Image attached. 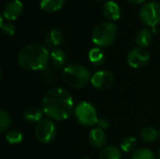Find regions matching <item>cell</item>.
<instances>
[{
	"label": "cell",
	"instance_id": "6da1fadb",
	"mask_svg": "<svg viewBox=\"0 0 160 159\" xmlns=\"http://www.w3.org/2000/svg\"><path fill=\"white\" fill-rule=\"evenodd\" d=\"M42 111L50 118L56 121L68 119L74 109L71 95L64 88L54 87L50 89L42 100Z\"/></svg>",
	"mask_w": 160,
	"mask_h": 159
},
{
	"label": "cell",
	"instance_id": "7a4b0ae2",
	"mask_svg": "<svg viewBox=\"0 0 160 159\" xmlns=\"http://www.w3.org/2000/svg\"><path fill=\"white\" fill-rule=\"evenodd\" d=\"M50 61V53L45 46L31 43L22 48L18 53L19 66L27 71L43 70Z\"/></svg>",
	"mask_w": 160,
	"mask_h": 159
},
{
	"label": "cell",
	"instance_id": "3957f363",
	"mask_svg": "<svg viewBox=\"0 0 160 159\" xmlns=\"http://www.w3.org/2000/svg\"><path fill=\"white\" fill-rule=\"evenodd\" d=\"M64 82L73 89H81L85 87L91 82V74L89 70L79 64H71L67 66L63 70Z\"/></svg>",
	"mask_w": 160,
	"mask_h": 159
},
{
	"label": "cell",
	"instance_id": "277c9868",
	"mask_svg": "<svg viewBox=\"0 0 160 159\" xmlns=\"http://www.w3.org/2000/svg\"><path fill=\"white\" fill-rule=\"evenodd\" d=\"M117 37V27L112 22L98 24L92 32V41L98 47H109Z\"/></svg>",
	"mask_w": 160,
	"mask_h": 159
},
{
	"label": "cell",
	"instance_id": "5b68a950",
	"mask_svg": "<svg viewBox=\"0 0 160 159\" xmlns=\"http://www.w3.org/2000/svg\"><path fill=\"white\" fill-rule=\"evenodd\" d=\"M75 118L83 127H93L98 123V114L95 107L86 101L79 103L75 108Z\"/></svg>",
	"mask_w": 160,
	"mask_h": 159
},
{
	"label": "cell",
	"instance_id": "8992f818",
	"mask_svg": "<svg viewBox=\"0 0 160 159\" xmlns=\"http://www.w3.org/2000/svg\"><path fill=\"white\" fill-rule=\"evenodd\" d=\"M140 19L146 26L154 27L160 22V4L158 2H148L140 9Z\"/></svg>",
	"mask_w": 160,
	"mask_h": 159
},
{
	"label": "cell",
	"instance_id": "52a82bcc",
	"mask_svg": "<svg viewBox=\"0 0 160 159\" xmlns=\"http://www.w3.org/2000/svg\"><path fill=\"white\" fill-rule=\"evenodd\" d=\"M35 135L37 140L43 144L52 142L56 135L54 124L48 119H42L35 127Z\"/></svg>",
	"mask_w": 160,
	"mask_h": 159
},
{
	"label": "cell",
	"instance_id": "ba28073f",
	"mask_svg": "<svg viewBox=\"0 0 160 159\" xmlns=\"http://www.w3.org/2000/svg\"><path fill=\"white\" fill-rule=\"evenodd\" d=\"M127 61L131 67L140 68L149 63L150 53L143 48H135L128 53Z\"/></svg>",
	"mask_w": 160,
	"mask_h": 159
},
{
	"label": "cell",
	"instance_id": "9c48e42d",
	"mask_svg": "<svg viewBox=\"0 0 160 159\" xmlns=\"http://www.w3.org/2000/svg\"><path fill=\"white\" fill-rule=\"evenodd\" d=\"M114 78L112 74L107 70H99L96 72L91 78V83L94 87L99 90H106L112 87Z\"/></svg>",
	"mask_w": 160,
	"mask_h": 159
},
{
	"label": "cell",
	"instance_id": "30bf717a",
	"mask_svg": "<svg viewBox=\"0 0 160 159\" xmlns=\"http://www.w3.org/2000/svg\"><path fill=\"white\" fill-rule=\"evenodd\" d=\"M22 11V4L20 0H11L8 2L2 12V16L5 20L15 21Z\"/></svg>",
	"mask_w": 160,
	"mask_h": 159
},
{
	"label": "cell",
	"instance_id": "8fae6325",
	"mask_svg": "<svg viewBox=\"0 0 160 159\" xmlns=\"http://www.w3.org/2000/svg\"><path fill=\"white\" fill-rule=\"evenodd\" d=\"M89 141L93 147L97 149H102L107 142V136L103 129L97 127L93 128L89 133Z\"/></svg>",
	"mask_w": 160,
	"mask_h": 159
},
{
	"label": "cell",
	"instance_id": "7c38bea8",
	"mask_svg": "<svg viewBox=\"0 0 160 159\" xmlns=\"http://www.w3.org/2000/svg\"><path fill=\"white\" fill-rule=\"evenodd\" d=\"M103 14L110 21H117L121 16L120 7L113 1H108L103 6Z\"/></svg>",
	"mask_w": 160,
	"mask_h": 159
},
{
	"label": "cell",
	"instance_id": "4fadbf2b",
	"mask_svg": "<svg viewBox=\"0 0 160 159\" xmlns=\"http://www.w3.org/2000/svg\"><path fill=\"white\" fill-rule=\"evenodd\" d=\"M64 40V36L61 30L52 29L50 30L44 37V41L47 46L51 48H56L59 46Z\"/></svg>",
	"mask_w": 160,
	"mask_h": 159
},
{
	"label": "cell",
	"instance_id": "5bb4252c",
	"mask_svg": "<svg viewBox=\"0 0 160 159\" xmlns=\"http://www.w3.org/2000/svg\"><path fill=\"white\" fill-rule=\"evenodd\" d=\"M42 114L43 111H41L38 107H29L24 110L22 116L23 119L30 124H38L39 123L42 119Z\"/></svg>",
	"mask_w": 160,
	"mask_h": 159
},
{
	"label": "cell",
	"instance_id": "9a60e30c",
	"mask_svg": "<svg viewBox=\"0 0 160 159\" xmlns=\"http://www.w3.org/2000/svg\"><path fill=\"white\" fill-rule=\"evenodd\" d=\"M67 61V55L64 51L54 49L50 52V62L55 68H62Z\"/></svg>",
	"mask_w": 160,
	"mask_h": 159
},
{
	"label": "cell",
	"instance_id": "2e32d148",
	"mask_svg": "<svg viewBox=\"0 0 160 159\" xmlns=\"http://www.w3.org/2000/svg\"><path fill=\"white\" fill-rule=\"evenodd\" d=\"M65 4V0H40L39 5L42 10L46 12H54L59 10Z\"/></svg>",
	"mask_w": 160,
	"mask_h": 159
},
{
	"label": "cell",
	"instance_id": "e0dca14e",
	"mask_svg": "<svg viewBox=\"0 0 160 159\" xmlns=\"http://www.w3.org/2000/svg\"><path fill=\"white\" fill-rule=\"evenodd\" d=\"M136 43L140 48H146L152 41V34L149 29H142L136 36Z\"/></svg>",
	"mask_w": 160,
	"mask_h": 159
},
{
	"label": "cell",
	"instance_id": "ac0fdd59",
	"mask_svg": "<svg viewBox=\"0 0 160 159\" xmlns=\"http://www.w3.org/2000/svg\"><path fill=\"white\" fill-rule=\"evenodd\" d=\"M88 58L90 62L96 67H99L105 62V54L99 48H93L92 50H90L88 53Z\"/></svg>",
	"mask_w": 160,
	"mask_h": 159
},
{
	"label": "cell",
	"instance_id": "d6986e66",
	"mask_svg": "<svg viewBox=\"0 0 160 159\" xmlns=\"http://www.w3.org/2000/svg\"><path fill=\"white\" fill-rule=\"evenodd\" d=\"M121 152L118 147L110 145L102 149L99 155V159H120Z\"/></svg>",
	"mask_w": 160,
	"mask_h": 159
},
{
	"label": "cell",
	"instance_id": "ffe728a7",
	"mask_svg": "<svg viewBox=\"0 0 160 159\" xmlns=\"http://www.w3.org/2000/svg\"><path fill=\"white\" fill-rule=\"evenodd\" d=\"M158 136L159 134L158 133V131L152 127H144L141 132V138L146 142H155L158 140Z\"/></svg>",
	"mask_w": 160,
	"mask_h": 159
},
{
	"label": "cell",
	"instance_id": "44dd1931",
	"mask_svg": "<svg viewBox=\"0 0 160 159\" xmlns=\"http://www.w3.org/2000/svg\"><path fill=\"white\" fill-rule=\"evenodd\" d=\"M5 139L9 144H20L23 141V135L18 130H10L6 134Z\"/></svg>",
	"mask_w": 160,
	"mask_h": 159
},
{
	"label": "cell",
	"instance_id": "7402d4cb",
	"mask_svg": "<svg viewBox=\"0 0 160 159\" xmlns=\"http://www.w3.org/2000/svg\"><path fill=\"white\" fill-rule=\"evenodd\" d=\"M131 159H156V156L150 149L142 148L134 151Z\"/></svg>",
	"mask_w": 160,
	"mask_h": 159
},
{
	"label": "cell",
	"instance_id": "603a6c76",
	"mask_svg": "<svg viewBox=\"0 0 160 159\" xmlns=\"http://www.w3.org/2000/svg\"><path fill=\"white\" fill-rule=\"evenodd\" d=\"M10 126H11V118L9 114L5 110H1L0 111V132L4 133L9 128Z\"/></svg>",
	"mask_w": 160,
	"mask_h": 159
},
{
	"label": "cell",
	"instance_id": "cb8c5ba5",
	"mask_svg": "<svg viewBox=\"0 0 160 159\" xmlns=\"http://www.w3.org/2000/svg\"><path fill=\"white\" fill-rule=\"evenodd\" d=\"M137 146V139L134 137H128L126 139L123 140V142H121V149L126 152H131L133 151Z\"/></svg>",
	"mask_w": 160,
	"mask_h": 159
},
{
	"label": "cell",
	"instance_id": "d4e9b609",
	"mask_svg": "<svg viewBox=\"0 0 160 159\" xmlns=\"http://www.w3.org/2000/svg\"><path fill=\"white\" fill-rule=\"evenodd\" d=\"M4 21H5V19L1 14V17H0V27H1V29L3 30V32L6 35L13 36L15 34V31H16L15 25L12 22H5Z\"/></svg>",
	"mask_w": 160,
	"mask_h": 159
},
{
	"label": "cell",
	"instance_id": "484cf974",
	"mask_svg": "<svg viewBox=\"0 0 160 159\" xmlns=\"http://www.w3.org/2000/svg\"><path fill=\"white\" fill-rule=\"evenodd\" d=\"M41 76L43 80L47 82H52L55 80V73L49 67H46L43 70H41Z\"/></svg>",
	"mask_w": 160,
	"mask_h": 159
},
{
	"label": "cell",
	"instance_id": "4316f807",
	"mask_svg": "<svg viewBox=\"0 0 160 159\" xmlns=\"http://www.w3.org/2000/svg\"><path fill=\"white\" fill-rule=\"evenodd\" d=\"M97 125L98 126V127H99V128H101V129H103V130L108 129V128H109V127H110L109 121H108L107 119H105V118H98Z\"/></svg>",
	"mask_w": 160,
	"mask_h": 159
},
{
	"label": "cell",
	"instance_id": "83f0119b",
	"mask_svg": "<svg viewBox=\"0 0 160 159\" xmlns=\"http://www.w3.org/2000/svg\"><path fill=\"white\" fill-rule=\"evenodd\" d=\"M129 3H132V4H141L142 2H144L145 0H128Z\"/></svg>",
	"mask_w": 160,
	"mask_h": 159
},
{
	"label": "cell",
	"instance_id": "f1b7e54d",
	"mask_svg": "<svg viewBox=\"0 0 160 159\" xmlns=\"http://www.w3.org/2000/svg\"><path fill=\"white\" fill-rule=\"evenodd\" d=\"M158 159H160V150L158 151Z\"/></svg>",
	"mask_w": 160,
	"mask_h": 159
},
{
	"label": "cell",
	"instance_id": "f546056e",
	"mask_svg": "<svg viewBox=\"0 0 160 159\" xmlns=\"http://www.w3.org/2000/svg\"><path fill=\"white\" fill-rule=\"evenodd\" d=\"M82 159H92V158H90V157H83V158H82Z\"/></svg>",
	"mask_w": 160,
	"mask_h": 159
},
{
	"label": "cell",
	"instance_id": "4dcf8cb0",
	"mask_svg": "<svg viewBox=\"0 0 160 159\" xmlns=\"http://www.w3.org/2000/svg\"><path fill=\"white\" fill-rule=\"evenodd\" d=\"M158 134H159V136H160V130H159V132H158Z\"/></svg>",
	"mask_w": 160,
	"mask_h": 159
},
{
	"label": "cell",
	"instance_id": "1f68e13d",
	"mask_svg": "<svg viewBox=\"0 0 160 159\" xmlns=\"http://www.w3.org/2000/svg\"><path fill=\"white\" fill-rule=\"evenodd\" d=\"M97 1H102V0H97Z\"/></svg>",
	"mask_w": 160,
	"mask_h": 159
}]
</instances>
